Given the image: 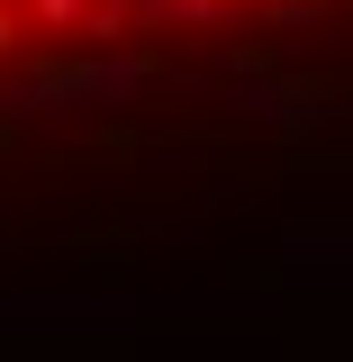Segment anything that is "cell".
<instances>
[{
	"label": "cell",
	"instance_id": "cell-1",
	"mask_svg": "<svg viewBox=\"0 0 353 362\" xmlns=\"http://www.w3.org/2000/svg\"><path fill=\"white\" fill-rule=\"evenodd\" d=\"M299 9L317 0H0V82H82L118 64H173L181 45H226Z\"/></svg>",
	"mask_w": 353,
	"mask_h": 362
}]
</instances>
